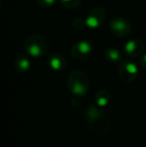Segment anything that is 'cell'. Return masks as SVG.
I'll list each match as a JSON object with an SVG mask.
<instances>
[{
	"label": "cell",
	"instance_id": "1",
	"mask_svg": "<svg viewBox=\"0 0 146 147\" xmlns=\"http://www.w3.org/2000/svg\"><path fill=\"white\" fill-rule=\"evenodd\" d=\"M85 120L88 127L95 133L103 134L109 129V117L98 105L92 104L86 108Z\"/></svg>",
	"mask_w": 146,
	"mask_h": 147
},
{
	"label": "cell",
	"instance_id": "2",
	"mask_svg": "<svg viewBox=\"0 0 146 147\" xmlns=\"http://www.w3.org/2000/svg\"><path fill=\"white\" fill-rule=\"evenodd\" d=\"M67 85L70 92L75 96H84L89 89V80L83 71L73 70L68 75Z\"/></svg>",
	"mask_w": 146,
	"mask_h": 147
},
{
	"label": "cell",
	"instance_id": "3",
	"mask_svg": "<svg viewBox=\"0 0 146 147\" xmlns=\"http://www.w3.org/2000/svg\"><path fill=\"white\" fill-rule=\"evenodd\" d=\"M24 49L32 57H40L48 51L49 43L44 36L39 34H32L24 41Z\"/></svg>",
	"mask_w": 146,
	"mask_h": 147
},
{
	"label": "cell",
	"instance_id": "4",
	"mask_svg": "<svg viewBox=\"0 0 146 147\" xmlns=\"http://www.w3.org/2000/svg\"><path fill=\"white\" fill-rule=\"evenodd\" d=\"M118 75L122 81L132 82L137 78L138 67L130 59H123L119 64Z\"/></svg>",
	"mask_w": 146,
	"mask_h": 147
},
{
	"label": "cell",
	"instance_id": "5",
	"mask_svg": "<svg viewBox=\"0 0 146 147\" xmlns=\"http://www.w3.org/2000/svg\"><path fill=\"white\" fill-rule=\"evenodd\" d=\"M110 30L114 36L124 38L130 34L131 25L124 17H115L110 22Z\"/></svg>",
	"mask_w": 146,
	"mask_h": 147
},
{
	"label": "cell",
	"instance_id": "6",
	"mask_svg": "<svg viewBox=\"0 0 146 147\" xmlns=\"http://www.w3.org/2000/svg\"><path fill=\"white\" fill-rule=\"evenodd\" d=\"M92 52L91 42L86 40H80L75 42L71 47V55L77 60H84L90 56Z\"/></svg>",
	"mask_w": 146,
	"mask_h": 147
},
{
	"label": "cell",
	"instance_id": "7",
	"mask_svg": "<svg viewBox=\"0 0 146 147\" xmlns=\"http://www.w3.org/2000/svg\"><path fill=\"white\" fill-rule=\"evenodd\" d=\"M105 16L106 13L103 8L94 7L88 13L86 18V24L89 28H97L104 22Z\"/></svg>",
	"mask_w": 146,
	"mask_h": 147
},
{
	"label": "cell",
	"instance_id": "8",
	"mask_svg": "<svg viewBox=\"0 0 146 147\" xmlns=\"http://www.w3.org/2000/svg\"><path fill=\"white\" fill-rule=\"evenodd\" d=\"M124 50L126 55L130 58L138 57L144 51V43L140 39H132L125 44Z\"/></svg>",
	"mask_w": 146,
	"mask_h": 147
},
{
	"label": "cell",
	"instance_id": "9",
	"mask_svg": "<svg viewBox=\"0 0 146 147\" xmlns=\"http://www.w3.org/2000/svg\"><path fill=\"white\" fill-rule=\"evenodd\" d=\"M47 63H48L49 67L51 69L55 70V71H61V70L65 69L66 67V59L60 53H53L47 59Z\"/></svg>",
	"mask_w": 146,
	"mask_h": 147
},
{
	"label": "cell",
	"instance_id": "10",
	"mask_svg": "<svg viewBox=\"0 0 146 147\" xmlns=\"http://www.w3.org/2000/svg\"><path fill=\"white\" fill-rule=\"evenodd\" d=\"M31 66L30 60L25 56V55H18L15 59H14V67H15L16 71L19 73H24L26 72Z\"/></svg>",
	"mask_w": 146,
	"mask_h": 147
},
{
	"label": "cell",
	"instance_id": "11",
	"mask_svg": "<svg viewBox=\"0 0 146 147\" xmlns=\"http://www.w3.org/2000/svg\"><path fill=\"white\" fill-rule=\"evenodd\" d=\"M94 99H95L96 105H98V106L102 108V107H105L109 103L111 95L106 89H100V90H98L96 92Z\"/></svg>",
	"mask_w": 146,
	"mask_h": 147
},
{
	"label": "cell",
	"instance_id": "12",
	"mask_svg": "<svg viewBox=\"0 0 146 147\" xmlns=\"http://www.w3.org/2000/svg\"><path fill=\"white\" fill-rule=\"evenodd\" d=\"M105 58L110 62H119L121 60V52L116 47H109L105 50Z\"/></svg>",
	"mask_w": 146,
	"mask_h": 147
},
{
	"label": "cell",
	"instance_id": "13",
	"mask_svg": "<svg viewBox=\"0 0 146 147\" xmlns=\"http://www.w3.org/2000/svg\"><path fill=\"white\" fill-rule=\"evenodd\" d=\"M61 5L67 9H75L81 4V0H59Z\"/></svg>",
	"mask_w": 146,
	"mask_h": 147
},
{
	"label": "cell",
	"instance_id": "14",
	"mask_svg": "<svg viewBox=\"0 0 146 147\" xmlns=\"http://www.w3.org/2000/svg\"><path fill=\"white\" fill-rule=\"evenodd\" d=\"M72 26L75 30L80 31V30H83L87 26V24H86V20H83L82 18H77V19H75L73 21Z\"/></svg>",
	"mask_w": 146,
	"mask_h": 147
},
{
	"label": "cell",
	"instance_id": "15",
	"mask_svg": "<svg viewBox=\"0 0 146 147\" xmlns=\"http://www.w3.org/2000/svg\"><path fill=\"white\" fill-rule=\"evenodd\" d=\"M57 0H37V3L42 8H49L56 2Z\"/></svg>",
	"mask_w": 146,
	"mask_h": 147
},
{
	"label": "cell",
	"instance_id": "16",
	"mask_svg": "<svg viewBox=\"0 0 146 147\" xmlns=\"http://www.w3.org/2000/svg\"><path fill=\"white\" fill-rule=\"evenodd\" d=\"M140 64H141V66H142V67L146 68V54H144L140 58Z\"/></svg>",
	"mask_w": 146,
	"mask_h": 147
}]
</instances>
